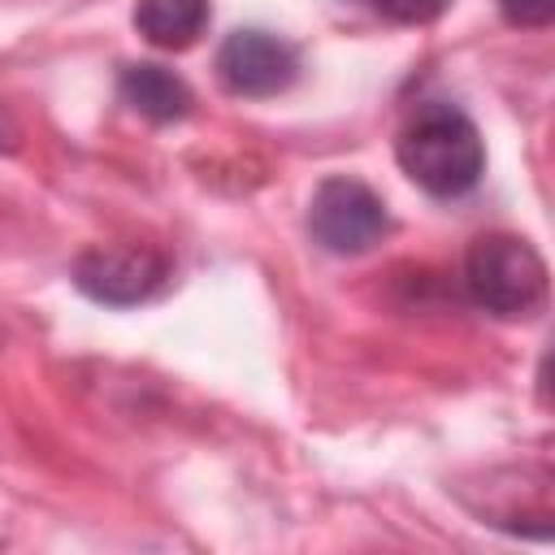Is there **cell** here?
Wrapping results in <instances>:
<instances>
[{
  "label": "cell",
  "mask_w": 555,
  "mask_h": 555,
  "mask_svg": "<svg viewBox=\"0 0 555 555\" xmlns=\"http://www.w3.org/2000/svg\"><path fill=\"white\" fill-rule=\"evenodd\" d=\"M121 100L147 121H178L191 113V87L165 65H126L117 78Z\"/></svg>",
  "instance_id": "8992f818"
},
{
  "label": "cell",
  "mask_w": 555,
  "mask_h": 555,
  "mask_svg": "<svg viewBox=\"0 0 555 555\" xmlns=\"http://www.w3.org/2000/svg\"><path fill=\"white\" fill-rule=\"evenodd\" d=\"M134 26L156 48H191L208 26V0H134Z\"/></svg>",
  "instance_id": "52a82bcc"
},
{
  "label": "cell",
  "mask_w": 555,
  "mask_h": 555,
  "mask_svg": "<svg viewBox=\"0 0 555 555\" xmlns=\"http://www.w3.org/2000/svg\"><path fill=\"white\" fill-rule=\"evenodd\" d=\"M386 204L382 195L360 178H325L312 191L308 204V230L312 238L334 256L369 251L386 234Z\"/></svg>",
  "instance_id": "3957f363"
},
{
  "label": "cell",
  "mask_w": 555,
  "mask_h": 555,
  "mask_svg": "<svg viewBox=\"0 0 555 555\" xmlns=\"http://www.w3.org/2000/svg\"><path fill=\"white\" fill-rule=\"evenodd\" d=\"M399 165L421 191L451 199L477 186L486 147L477 126L460 108H425L399 134Z\"/></svg>",
  "instance_id": "6da1fadb"
},
{
  "label": "cell",
  "mask_w": 555,
  "mask_h": 555,
  "mask_svg": "<svg viewBox=\"0 0 555 555\" xmlns=\"http://www.w3.org/2000/svg\"><path fill=\"white\" fill-rule=\"evenodd\" d=\"M468 295L494 317H529L546 295L542 256L516 234H481L464 260Z\"/></svg>",
  "instance_id": "7a4b0ae2"
},
{
  "label": "cell",
  "mask_w": 555,
  "mask_h": 555,
  "mask_svg": "<svg viewBox=\"0 0 555 555\" xmlns=\"http://www.w3.org/2000/svg\"><path fill=\"white\" fill-rule=\"evenodd\" d=\"M512 26H546L555 17V0H499Z\"/></svg>",
  "instance_id": "9c48e42d"
},
{
  "label": "cell",
  "mask_w": 555,
  "mask_h": 555,
  "mask_svg": "<svg viewBox=\"0 0 555 555\" xmlns=\"http://www.w3.org/2000/svg\"><path fill=\"white\" fill-rule=\"evenodd\" d=\"M295 48L269 30H234L217 52V78L234 95H278L295 82Z\"/></svg>",
  "instance_id": "5b68a950"
},
{
  "label": "cell",
  "mask_w": 555,
  "mask_h": 555,
  "mask_svg": "<svg viewBox=\"0 0 555 555\" xmlns=\"http://www.w3.org/2000/svg\"><path fill=\"white\" fill-rule=\"evenodd\" d=\"M451 0H373L377 13H386L390 22H408V26H425L434 17L447 13Z\"/></svg>",
  "instance_id": "ba28073f"
},
{
  "label": "cell",
  "mask_w": 555,
  "mask_h": 555,
  "mask_svg": "<svg viewBox=\"0 0 555 555\" xmlns=\"http://www.w3.org/2000/svg\"><path fill=\"white\" fill-rule=\"evenodd\" d=\"M169 264L156 247L147 243H100V247H87L74 264V282L100 299V304H143L147 295L160 291Z\"/></svg>",
  "instance_id": "277c9868"
}]
</instances>
